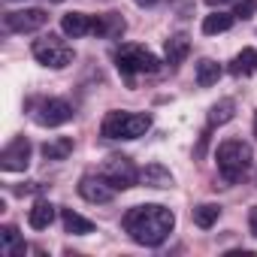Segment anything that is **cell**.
<instances>
[{"instance_id":"obj_13","label":"cell","mask_w":257,"mask_h":257,"mask_svg":"<svg viewBox=\"0 0 257 257\" xmlns=\"http://www.w3.org/2000/svg\"><path fill=\"white\" fill-rule=\"evenodd\" d=\"M124 19L121 13H103L97 16V28H94V37H103V40H118L124 34Z\"/></svg>"},{"instance_id":"obj_29","label":"cell","mask_w":257,"mask_h":257,"mask_svg":"<svg viewBox=\"0 0 257 257\" xmlns=\"http://www.w3.org/2000/svg\"><path fill=\"white\" fill-rule=\"evenodd\" d=\"M55 4H61V0H55Z\"/></svg>"},{"instance_id":"obj_21","label":"cell","mask_w":257,"mask_h":257,"mask_svg":"<svg viewBox=\"0 0 257 257\" xmlns=\"http://www.w3.org/2000/svg\"><path fill=\"white\" fill-rule=\"evenodd\" d=\"M218 79H221V64L212 61V58H203V61L197 64V85H200V88H212Z\"/></svg>"},{"instance_id":"obj_4","label":"cell","mask_w":257,"mask_h":257,"mask_svg":"<svg viewBox=\"0 0 257 257\" xmlns=\"http://www.w3.org/2000/svg\"><path fill=\"white\" fill-rule=\"evenodd\" d=\"M115 67L124 79H134V76H146V73H158L161 70V61L158 55H152L146 46H137V43H127L121 49H115Z\"/></svg>"},{"instance_id":"obj_14","label":"cell","mask_w":257,"mask_h":257,"mask_svg":"<svg viewBox=\"0 0 257 257\" xmlns=\"http://www.w3.org/2000/svg\"><path fill=\"white\" fill-rule=\"evenodd\" d=\"M140 182L146 188H173V173L164 164H149L146 170H140Z\"/></svg>"},{"instance_id":"obj_7","label":"cell","mask_w":257,"mask_h":257,"mask_svg":"<svg viewBox=\"0 0 257 257\" xmlns=\"http://www.w3.org/2000/svg\"><path fill=\"white\" fill-rule=\"evenodd\" d=\"M73 115H76L73 103H67L61 97H49V100H40L34 106V121L40 127H61V124L73 121Z\"/></svg>"},{"instance_id":"obj_12","label":"cell","mask_w":257,"mask_h":257,"mask_svg":"<svg viewBox=\"0 0 257 257\" xmlns=\"http://www.w3.org/2000/svg\"><path fill=\"white\" fill-rule=\"evenodd\" d=\"M28 251V242L22 239L19 227L13 224H4L0 227V254H7V257H22Z\"/></svg>"},{"instance_id":"obj_25","label":"cell","mask_w":257,"mask_h":257,"mask_svg":"<svg viewBox=\"0 0 257 257\" xmlns=\"http://www.w3.org/2000/svg\"><path fill=\"white\" fill-rule=\"evenodd\" d=\"M248 230H251V236L257 239V206L248 212Z\"/></svg>"},{"instance_id":"obj_18","label":"cell","mask_w":257,"mask_h":257,"mask_svg":"<svg viewBox=\"0 0 257 257\" xmlns=\"http://www.w3.org/2000/svg\"><path fill=\"white\" fill-rule=\"evenodd\" d=\"M233 22H236V16L233 13H212V16H206L203 19V34H209V37H215V34H224V31H230L233 28Z\"/></svg>"},{"instance_id":"obj_8","label":"cell","mask_w":257,"mask_h":257,"mask_svg":"<svg viewBox=\"0 0 257 257\" xmlns=\"http://www.w3.org/2000/svg\"><path fill=\"white\" fill-rule=\"evenodd\" d=\"M49 25V13L46 10H16L4 16V28L10 34H34L40 28Z\"/></svg>"},{"instance_id":"obj_24","label":"cell","mask_w":257,"mask_h":257,"mask_svg":"<svg viewBox=\"0 0 257 257\" xmlns=\"http://www.w3.org/2000/svg\"><path fill=\"white\" fill-rule=\"evenodd\" d=\"M257 10V0H242V4H236V19H251V13Z\"/></svg>"},{"instance_id":"obj_10","label":"cell","mask_w":257,"mask_h":257,"mask_svg":"<svg viewBox=\"0 0 257 257\" xmlns=\"http://www.w3.org/2000/svg\"><path fill=\"white\" fill-rule=\"evenodd\" d=\"M79 197L88 200V203H109L115 197V188L103 173H97V176L88 173V176L79 179Z\"/></svg>"},{"instance_id":"obj_27","label":"cell","mask_w":257,"mask_h":257,"mask_svg":"<svg viewBox=\"0 0 257 257\" xmlns=\"http://www.w3.org/2000/svg\"><path fill=\"white\" fill-rule=\"evenodd\" d=\"M206 4H212V7H221V4H242V0H206Z\"/></svg>"},{"instance_id":"obj_23","label":"cell","mask_w":257,"mask_h":257,"mask_svg":"<svg viewBox=\"0 0 257 257\" xmlns=\"http://www.w3.org/2000/svg\"><path fill=\"white\" fill-rule=\"evenodd\" d=\"M218 218H221V206L218 203H203V206L194 209V224L203 227V230H209Z\"/></svg>"},{"instance_id":"obj_3","label":"cell","mask_w":257,"mask_h":257,"mask_svg":"<svg viewBox=\"0 0 257 257\" xmlns=\"http://www.w3.org/2000/svg\"><path fill=\"white\" fill-rule=\"evenodd\" d=\"M215 161H218V173L224 182L236 185L245 179L248 167H251V146L242 143V140H224L215 152Z\"/></svg>"},{"instance_id":"obj_26","label":"cell","mask_w":257,"mask_h":257,"mask_svg":"<svg viewBox=\"0 0 257 257\" xmlns=\"http://www.w3.org/2000/svg\"><path fill=\"white\" fill-rule=\"evenodd\" d=\"M158 4H164V0H137V7H146V10H152V7H158Z\"/></svg>"},{"instance_id":"obj_16","label":"cell","mask_w":257,"mask_h":257,"mask_svg":"<svg viewBox=\"0 0 257 257\" xmlns=\"http://www.w3.org/2000/svg\"><path fill=\"white\" fill-rule=\"evenodd\" d=\"M52 221H55V206L49 200H37L34 209L28 212V224L34 230H46V227H52Z\"/></svg>"},{"instance_id":"obj_2","label":"cell","mask_w":257,"mask_h":257,"mask_svg":"<svg viewBox=\"0 0 257 257\" xmlns=\"http://www.w3.org/2000/svg\"><path fill=\"white\" fill-rule=\"evenodd\" d=\"M152 127V115L146 112H106L103 124H100V134L106 140H140L149 134Z\"/></svg>"},{"instance_id":"obj_6","label":"cell","mask_w":257,"mask_h":257,"mask_svg":"<svg viewBox=\"0 0 257 257\" xmlns=\"http://www.w3.org/2000/svg\"><path fill=\"white\" fill-rule=\"evenodd\" d=\"M100 173L112 182L115 191H127V188H134V185L140 182V170L134 167L131 158H124V155H112V158H106L103 167H100Z\"/></svg>"},{"instance_id":"obj_19","label":"cell","mask_w":257,"mask_h":257,"mask_svg":"<svg viewBox=\"0 0 257 257\" xmlns=\"http://www.w3.org/2000/svg\"><path fill=\"white\" fill-rule=\"evenodd\" d=\"M233 115H236V103L227 97V100H218L212 109H209V131L212 127H221V124H227V121H233Z\"/></svg>"},{"instance_id":"obj_17","label":"cell","mask_w":257,"mask_h":257,"mask_svg":"<svg viewBox=\"0 0 257 257\" xmlns=\"http://www.w3.org/2000/svg\"><path fill=\"white\" fill-rule=\"evenodd\" d=\"M61 221H64V230L73 233V236H88V233H94V221L82 218V215L73 212V209H61Z\"/></svg>"},{"instance_id":"obj_28","label":"cell","mask_w":257,"mask_h":257,"mask_svg":"<svg viewBox=\"0 0 257 257\" xmlns=\"http://www.w3.org/2000/svg\"><path fill=\"white\" fill-rule=\"evenodd\" d=\"M254 137H257V115H254Z\"/></svg>"},{"instance_id":"obj_9","label":"cell","mask_w":257,"mask_h":257,"mask_svg":"<svg viewBox=\"0 0 257 257\" xmlns=\"http://www.w3.org/2000/svg\"><path fill=\"white\" fill-rule=\"evenodd\" d=\"M31 164V143L28 137H16L4 152H0V170L4 173H25Z\"/></svg>"},{"instance_id":"obj_15","label":"cell","mask_w":257,"mask_h":257,"mask_svg":"<svg viewBox=\"0 0 257 257\" xmlns=\"http://www.w3.org/2000/svg\"><path fill=\"white\" fill-rule=\"evenodd\" d=\"M188 52H191V40H188L185 34L170 37L167 46H164V55H167V64H170V67H179V64L188 58Z\"/></svg>"},{"instance_id":"obj_20","label":"cell","mask_w":257,"mask_h":257,"mask_svg":"<svg viewBox=\"0 0 257 257\" xmlns=\"http://www.w3.org/2000/svg\"><path fill=\"white\" fill-rule=\"evenodd\" d=\"M233 76H248V73H254L257 70V52L254 49H242L233 61H230V67H227Z\"/></svg>"},{"instance_id":"obj_11","label":"cell","mask_w":257,"mask_h":257,"mask_svg":"<svg viewBox=\"0 0 257 257\" xmlns=\"http://www.w3.org/2000/svg\"><path fill=\"white\" fill-rule=\"evenodd\" d=\"M94 28H97V16H85V13H67V16L61 19V31H64L67 37H73V40L94 34Z\"/></svg>"},{"instance_id":"obj_1","label":"cell","mask_w":257,"mask_h":257,"mask_svg":"<svg viewBox=\"0 0 257 257\" xmlns=\"http://www.w3.org/2000/svg\"><path fill=\"white\" fill-rule=\"evenodd\" d=\"M124 233L131 236L137 245L146 248H158L167 242V236L176 227V215L161 206V203H146V206H134L131 212L124 215Z\"/></svg>"},{"instance_id":"obj_22","label":"cell","mask_w":257,"mask_h":257,"mask_svg":"<svg viewBox=\"0 0 257 257\" xmlns=\"http://www.w3.org/2000/svg\"><path fill=\"white\" fill-rule=\"evenodd\" d=\"M70 155H73V140L70 137H58V140H52V143L43 146V158L46 161H64Z\"/></svg>"},{"instance_id":"obj_5","label":"cell","mask_w":257,"mask_h":257,"mask_svg":"<svg viewBox=\"0 0 257 257\" xmlns=\"http://www.w3.org/2000/svg\"><path fill=\"white\" fill-rule=\"evenodd\" d=\"M31 52H34V58H37L43 67H52V70H64V67H70L73 58H76V52H73L61 37H55V34H46V37L34 40Z\"/></svg>"}]
</instances>
